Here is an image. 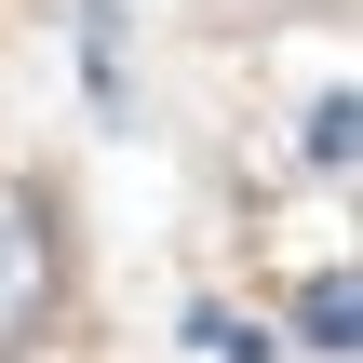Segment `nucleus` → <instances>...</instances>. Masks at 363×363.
<instances>
[{"label":"nucleus","mask_w":363,"mask_h":363,"mask_svg":"<svg viewBox=\"0 0 363 363\" xmlns=\"http://www.w3.org/2000/svg\"><path fill=\"white\" fill-rule=\"evenodd\" d=\"M40 310H54V229H40V202L0 175V363L40 337Z\"/></svg>","instance_id":"obj_1"}]
</instances>
